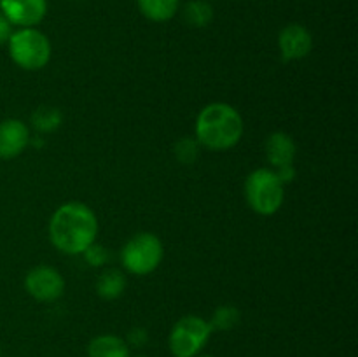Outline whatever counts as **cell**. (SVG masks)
Here are the masks:
<instances>
[{"instance_id": "obj_1", "label": "cell", "mask_w": 358, "mask_h": 357, "mask_svg": "<svg viewBox=\"0 0 358 357\" xmlns=\"http://www.w3.org/2000/svg\"><path fill=\"white\" fill-rule=\"evenodd\" d=\"M96 234V214L83 202L63 203L49 220V240L63 254H83L94 244Z\"/></svg>"}, {"instance_id": "obj_2", "label": "cell", "mask_w": 358, "mask_h": 357, "mask_svg": "<svg viewBox=\"0 0 358 357\" xmlns=\"http://www.w3.org/2000/svg\"><path fill=\"white\" fill-rule=\"evenodd\" d=\"M245 122L236 107L213 102L201 108L196 119V140L208 150L233 149L241 140Z\"/></svg>"}, {"instance_id": "obj_3", "label": "cell", "mask_w": 358, "mask_h": 357, "mask_svg": "<svg viewBox=\"0 0 358 357\" xmlns=\"http://www.w3.org/2000/svg\"><path fill=\"white\" fill-rule=\"evenodd\" d=\"M245 198L255 214L273 216L285 202V186L276 177L275 170L257 168L245 181Z\"/></svg>"}, {"instance_id": "obj_4", "label": "cell", "mask_w": 358, "mask_h": 357, "mask_svg": "<svg viewBox=\"0 0 358 357\" xmlns=\"http://www.w3.org/2000/svg\"><path fill=\"white\" fill-rule=\"evenodd\" d=\"M9 56L20 69L35 70L44 69L52 55V48L49 38L35 27L17 28L7 41Z\"/></svg>"}, {"instance_id": "obj_5", "label": "cell", "mask_w": 358, "mask_h": 357, "mask_svg": "<svg viewBox=\"0 0 358 357\" xmlns=\"http://www.w3.org/2000/svg\"><path fill=\"white\" fill-rule=\"evenodd\" d=\"M164 255L163 241L149 231L136 233L129 238L121 251V262L131 275L143 276L152 273L161 265Z\"/></svg>"}, {"instance_id": "obj_6", "label": "cell", "mask_w": 358, "mask_h": 357, "mask_svg": "<svg viewBox=\"0 0 358 357\" xmlns=\"http://www.w3.org/2000/svg\"><path fill=\"white\" fill-rule=\"evenodd\" d=\"M208 321L199 315H185L178 318L170 331L168 346L173 357H196L212 336Z\"/></svg>"}, {"instance_id": "obj_7", "label": "cell", "mask_w": 358, "mask_h": 357, "mask_svg": "<svg viewBox=\"0 0 358 357\" xmlns=\"http://www.w3.org/2000/svg\"><path fill=\"white\" fill-rule=\"evenodd\" d=\"M24 289L41 303H52L65 293V280L62 273L52 266L38 265L24 276Z\"/></svg>"}, {"instance_id": "obj_8", "label": "cell", "mask_w": 358, "mask_h": 357, "mask_svg": "<svg viewBox=\"0 0 358 357\" xmlns=\"http://www.w3.org/2000/svg\"><path fill=\"white\" fill-rule=\"evenodd\" d=\"M0 10L13 27H37L48 13V0H0Z\"/></svg>"}, {"instance_id": "obj_9", "label": "cell", "mask_w": 358, "mask_h": 357, "mask_svg": "<svg viewBox=\"0 0 358 357\" xmlns=\"http://www.w3.org/2000/svg\"><path fill=\"white\" fill-rule=\"evenodd\" d=\"M278 48L285 62L306 58L313 49V35L304 24L290 23L278 34Z\"/></svg>"}, {"instance_id": "obj_10", "label": "cell", "mask_w": 358, "mask_h": 357, "mask_svg": "<svg viewBox=\"0 0 358 357\" xmlns=\"http://www.w3.org/2000/svg\"><path fill=\"white\" fill-rule=\"evenodd\" d=\"M30 130L20 119L0 122V160H13L30 146Z\"/></svg>"}, {"instance_id": "obj_11", "label": "cell", "mask_w": 358, "mask_h": 357, "mask_svg": "<svg viewBox=\"0 0 358 357\" xmlns=\"http://www.w3.org/2000/svg\"><path fill=\"white\" fill-rule=\"evenodd\" d=\"M264 150L269 164H273L275 168H280L287 167V164H294V160H296L297 154V146L289 133L275 132L266 139Z\"/></svg>"}, {"instance_id": "obj_12", "label": "cell", "mask_w": 358, "mask_h": 357, "mask_svg": "<svg viewBox=\"0 0 358 357\" xmlns=\"http://www.w3.org/2000/svg\"><path fill=\"white\" fill-rule=\"evenodd\" d=\"M87 357H129V346L121 336L100 335L87 345Z\"/></svg>"}, {"instance_id": "obj_13", "label": "cell", "mask_w": 358, "mask_h": 357, "mask_svg": "<svg viewBox=\"0 0 358 357\" xmlns=\"http://www.w3.org/2000/svg\"><path fill=\"white\" fill-rule=\"evenodd\" d=\"M126 289V276L121 270L107 268L96 280V293L101 300L114 301L122 296Z\"/></svg>"}, {"instance_id": "obj_14", "label": "cell", "mask_w": 358, "mask_h": 357, "mask_svg": "<svg viewBox=\"0 0 358 357\" xmlns=\"http://www.w3.org/2000/svg\"><path fill=\"white\" fill-rule=\"evenodd\" d=\"M136 4L140 13L154 23L173 20L180 7V0H136Z\"/></svg>"}, {"instance_id": "obj_15", "label": "cell", "mask_w": 358, "mask_h": 357, "mask_svg": "<svg viewBox=\"0 0 358 357\" xmlns=\"http://www.w3.org/2000/svg\"><path fill=\"white\" fill-rule=\"evenodd\" d=\"M184 21L192 28H205L213 21V6L208 0H189L182 10Z\"/></svg>"}, {"instance_id": "obj_16", "label": "cell", "mask_w": 358, "mask_h": 357, "mask_svg": "<svg viewBox=\"0 0 358 357\" xmlns=\"http://www.w3.org/2000/svg\"><path fill=\"white\" fill-rule=\"evenodd\" d=\"M30 122L38 133H52L62 126L63 114L59 108L42 105V107L35 108V111L31 112Z\"/></svg>"}, {"instance_id": "obj_17", "label": "cell", "mask_w": 358, "mask_h": 357, "mask_svg": "<svg viewBox=\"0 0 358 357\" xmlns=\"http://www.w3.org/2000/svg\"><path fill=\"white\" fill-rule=\"evenodd\" d=\"M241 321V314L234 304H220L213 310L212 318L208 321L212 331H231Z\"/></svg>"}, {"instance_id": "obj_18", "label": "cell", "mask_w": 358, "mask_h": 357, "mask_svg": "<svg viewBox=\"0 0 358 357\" xmlns=\"http://www.w3.org/2000/svg\"><path fill=\"white\" fill-rule=\"evenodd\" d=\"M199 142L191 136H184L175 144V158L180 161L182 164H192L199 156Z\"/></svg>"}, {"instance_id": "obj_19", "label": "cell", "mask_w": 358, "mask_h": 357, "mask_svg": "<svg viewBox=\"0 0 358 357\" xmlns=\"http://www.w3.org/2000/svg\"><path fill=\"white\" fill-rule=\"evenodd\" d=\"M83 255L87 261V265L93 266V268H100V266H103L105 262L108 261V252L105 251L103 245L96 244V241L91 244L90 247L83 252Z\"/></svg>"}, {"instance_id": "obj_20", "label": "cell", "mask_w": 358, "mask_h": 357, "mask_svg": "<svg viewBox=\"0 0 358 357\" xmlns=\"http://www.w3.org/2000/svg\"><path fill=\"white\" fill-rule=\"evenodd\" d=\"M126 343H128L129 349H142V346L147 345V342H149V331H147L145 328H133L129 329L128 332V338L124 340Z\"/></svg>"}, {"instance_id": "obj_21", "label": "cell", "mask_w": 358, "mask_h": 357, "mask_svg": "<svg viewBox=\"0 0 358 357\" xmlns=\"http://www.w3.org/2000/svg\"><path fill=\"white\" fill-rule=\"evenodd\" d=\"M275 174L276 177L280 178V182L285 186V184H290V182L296 178V168H294V164H287V167L275 168Z\"/></svg>"}, {"instance_id": "obj_22", "label": "cell", "mask_w": 358, "mask_h": 357, "mask_svg": "<svg viewBox=\"0 0 358 357\" xmlns=\"http://www.w3.org/2000/svg\"><path fill=\"white\" fill-rule=\"evenodd\" d=\"M13 24L9 23V20H7L2 14V10H0V46L7 44V41H9V37L13 35Z\"/></svg>"}, {"instance_id": "obj_23", "label": "cell", "mask_w": 358, "mask_h": 357, "mask_svg": "<svg viewBox=\"0 0 358 357\" xmlns=\"http://www.w3.org/2000/svg\"><path fill=\"white\" fill-rule=\"evenodd\" d=\"M196 357H213V356H206V354H205V356H196Z\"/></svg>"}, {"instance_id": "obj_24", "label": "cell", "mask_w": 358, "mask_h": 357, "mask_svg": "<svg viewBox=\"0 0 358 357\" xmlns=\"http://www.w3.org/2000/svg\"><path fill=\"white\" fill-rule=\"evenodd\" d=\"M138 357H149V356H138Z\"/></svg>"}]
</instances>
